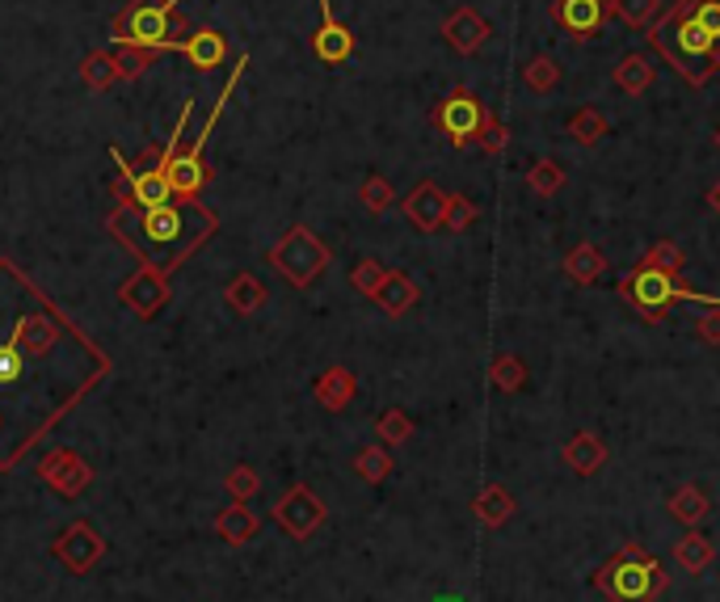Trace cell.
<instances>
[{"label": "cell", "instance_id": "obj_1", "mask_svg": "<svg viewBox=\"0 0 720 602\" xmlns=\"http://www.w3.org/2000/svg\"><path fill=\"white\" fill-rule=\"evenodd\" d=\"M131 207V202H126ZM135 216V236H123L131 249L148 254L160 270L182 261L190 249H198L211 232H216V211L198 207L194 198H186V207L178 202H164V207H131Z\"/></svg>", "mask_w": 720, "mask_h": 602}, {"label": "cell", "instance_id": "obj_2", "mask_svg": "<svg viewBox=\"0 0 720 602\" xmlns=\"http://www.w3.org/2000/svg\"><path fill=\"white\" fill-rule=\"evenodd\" d=\"M691 4H695V0H674L658 22L649 26V38H654V47L666 56V64L674 67L691 89H704L708 76L717 72V67H712L717 34L691 13Z\"/></svg>", "mask_w": 720, "mask_h": 602}, {"label": "cell", "instance_id": "obj_3", "mask_svg": "<svg viewBox=\"0 0 720 602\" xmlns=\"http://www.w3.org/2000/svg\"><path fill=\"white\" fill-rule=\"evenodd\" d=\"M590 581L607 602H658L670 590L666 565L636 539H627L615 556H607Z\"/></svg>", "mask_w": 720, "mask_h": 602}, {"label": "cell", "instance_id": "obj_4", "mask_svg": "<svg viewBox=\"0 0 720 602\" xmlns=\"http://www.w3.org/2000/svg\"><path fill=\"white\" fill-rule=\"evenodd\" d=\"M620 295L632 304L636 317H645L649 324H666L670 320V308L683 299V304H708V308H720V295H699L691 291L687 283H679L674 274H661L654 266H636L627 279H620Z\"/></svg>", "mask_w": 720, "mask_h": 602}, {"label": "cell", "instance_id": "obj_5", "mask_svg": "<svg viewBox=\"0 0 720 602\" xmlns=\"http://www.w3.org/2000/svg\"><path fill=\"white\" fill-rule=\"evenodd\" d=\"M173 34H194L178 9L164 0H135L114 17V42L119 47H152V51H178L182 38Z\"/></svg>", "mask_w": 720, "mask_h": 602}, {"label": "cell", "instance_id": "obj_6", "mask_svg": "<svg viewBox=\"0 0 720 602\" xmlns=\"http://www.w3.org/2000/svg\"><path fill=\"white\" fill-rule=\"evenodd\" d=\"M266 261L279 270L282 279L291 286H300V291H308V286L329 270V261H333V254H329V245L316 236L313 228H304V223H295V228H286L279 236V245L266 254Z\"/></svg>", "mask_w": 720, "mask_h": 602}, {"label": "cell", "instance_id": "obj_7", "mask_svg": "<svg viewBox=\"0 0 720 602\" xmlns=\"http://www.w3.org/2000/svg\"><path fill=\"white\" fill-rule=\"evenodd\" d=\"M245 67H249V51L236 60L232 76H228V85H223L220 101L211 106V119H207V123H203V131L194 135V144H190L186 152H178V157H173V164H169V182H173V194H178V198H194V194L207 186V164H203V148H207L211 131H216V123H220L223 106H228V101H232V94H236V85H241Z\"/></svg>", "mask_w": 720, "mask_h": 602}, {"label": "cell", "instance_id": "obj_8", "mask_svg": "<svg viewBox=\"0 0 720 602\" xmlns=\"http://www.w3.org/2000/svg\"><path fill=\"white\" fill-rule=\"evenodd\" d=\"M485 123H489V110H485V101L472 94L468 85H455V89L435 106V127H439V135H447L451 148H472V144H480Z\"/></svg>", "mask_w": 720, "mask_h": 602}, {"label": "cell", "instance_id": "obj_9", "mask_svg": "<svg viewBox=\"0 0 720 602\" xmlns=\"http://www.w3.org/2000/svg\"><path fill=\"white\" fill-rule=\"evenodd\" d=\"M325 518H329V509H325V502L316 497L308 484H291L279 497V506H274V523L295 543H308L325 527Z\"/></svg>", "mask_w": 720, "mask_h": 602}, {"label": "cell", "instance_id": "obj_10", "mask_svg": "<svg viewBox=\"0 0 720 602\" xmlns=\"http://www.w3.org/2000/svg\"><path fill=\"white\" fill-rule=\"evenodd\" d=\"M447 207H451V194L439 191V182H417L408 198L401 202V211H405V220L417 228V232H439L447 228Z\"/></svg>", "mask_w": 720, "mask_h": 602}, {"label": "cell", "instance_id": "obj_11", "mask_svg": "<svg viewBox=\"0 0 720 602\" xmlns=\"http://www.w3.org/2000/svg\"><path fill=\"white\" fill-rule=\"evenodd\" d=\"M442 38H447V47L451 51H460V56H476L489 38H493V26L472 9V4H460V9H451L447 13V22H442Z\"/></svg>", "mask_w": 720, "mask_h": 602}, {"label": "cell", "instance_id": "obj_12", "mask_svg": "<svg viewBox=\"0 0 720 602\" xmlns=\"http://www.w3.org/2000/svg\"><path fill=\"white\" fill-rule=\"evenodd\" d=\"M313 51L320 64H345L354 56V34L345 22H338L333 0H320V26L313 34Z\"/></svg>", "mask_w": 720, "mask_h": 602}, {"label": "cell", "instance_id": "obj_13", "mask_svg": "<svg viewBox=\"0 0 720 602\" xmlns=\"http://www.w3.org/2000/svg\"><path fill=\"white\" fill-rule=\"evenodd\" d=\"M552 17H557V26L569 30V38H595L602 26H607V17H611V4L607 0H557L552 4Z\"/></svg>", "mask_w": 720, "mask_h": 602}, {"label": "cell", "instance_id": "obj_14", "mask_svg": "<svg viewBox=\"0 0 720 602\" xmlns=\"http://www.w3.org/2000/svg\"><path fill=\"white\" fill-rule=\"evenodd\" d=\"M123 304H131L139 317H157L160 308L169 304V286H164V270H139L131 283H123Z\"/></svg>", "mask_w": 720, "mask_h": 602}, {"label": "cell", "instance_id": "obj_15", "mask_svg": "<svg viewBox=\"0 0 720 602\" xmlns=\"http://www.w3.org/2000/svg\"><path fill=\"white\" fill-rule=\"evenodd\" d=\"M313 396H316V405H320V409L342 413L345 405L358 396V376H354L350 367H342V363H333V367H325V371L316 376Z\"/></svg>", "mask_w": 720, "mask_h": 602}, {"label": "cell", "instance_id": "obj_16", "mask_svg": "<svg viewBox=\"0 0 720 602\" xmlns=\"http://www.w3.org/2000/svg\"><path fill=\"white\" fill-rule=\"evenodd\" d=\"M376 304L388 320H401V317H408L417 304H422V286L413 283L408 274H401V270H392V274L383 279V286H379Z\"/></svg>", "mask_w": 720, "mask_h": 602}, {"label": "cell", "instance_id": "obj_17", "mask_svg": "<svg viewBox=\"0 0 720 602\" xmlns=\"http://www.w3.org/2000/svg\"><path fill=\"white\" fill-rule=\"evenodd\" d=\"M178 51H182L198 72H211V67H220L223 60H228V38H223L220 30H211V26H203V30H194L190 38H182Z\"/></svg>", "mask_w": 720, "mask_h": 602}, {"label": "cell", "instance_id": "obj_18", "mask_svg": "<svg viewBox=\"0 0 720 602\" xmlns=\"http://www.w3.org/2000/svg\"><path fill=\"white\" fill-rule=\"evenodd\" d=\"M514 509H518V502H514V493H510L505 484H485V489L472 497V514H476V523H480V527H489V531L505 527V523L514 518Z\"/></svg>", "mask_w": 720, "mask_h": 602}, {"label": "cell", "instance_id": "obj_19", "mask_svg": "<svg viewBox=\"0 0 720 602\" xmlns=\"http://www.w3.org/2000/svg\"><path fill=\"white\" fill-rule=\"evenodd\" d=\"M564 464H569V472L577 476H595L602 472V464H607V446L598 439L595 430H577L569 443H564Z\"/></svg>", "mask_w": 720, "mask_h": 602}, {"label": "cell", "instance_id": "obj_20", "mask_svg": "<svg viewBox=\"0 0 720 602\" xmlns=\"http://www.w3.org/2000/svg\"><path fill=\"white\" fill-rule=\"evenodd\" d=\"M561 270L573 279V283L595 286V283H602V274H607L611 266H607V257H602V249H598L595 241H582V245H573V249L564 254Z\"/></svg>", "mask_w": 720, "mask_h": 602}, {"label": "cell", "instance_id": "obj_21", "mask_svg": "<svg viewBox=\"0 0 720 602\" xmlns=\"http://www.w3.org/2000/svg\"><path fill=\"white\" fill-rule=\"evenodd\" d=\"M611 81H615V89H624L627 97H640V94H649V89H654V81H658V67H654V60H649V56L632 51V56H624V60L615 64Z\"/></svg>", "mask_w": 720, "mask_h": 602}, {"label": "cell", "instance_id": "obj_22", "mask_svg": "<svg viewBox=\"0 0 720 602\" xmlns=\"http://www.w3.org/2000/svg\"><path fill=\"white\" fill-rule=\"evenodd\" d=\"M666 509H670V518H674V523H683V527H699V523L712 514V502H708V493H704L699 484H683V489H674V493L666 497Z\"/></svg>", "mask_w": 720, "mask_h": 602}, {"label": "cell", "instance_id": "obj_23", "mask_svg": "<svg viewBox=\"0 0 720 602\" xmlns=\"http://www.w3.org/2000/svg\"><path fill=\"white\" fill-rule=\"evenodd\" d=\"M712 561H717V543L704 536V531H687V536L674 543V565L683 573H691V577H699Z\"/></svg>", "mask_w": 720, "mask_h": 602}, {"label": "cell", "instance_id": "obj_24", "mask_svg": "<svg viewBox=\"0 0 720 602\" xmlns=\"http://www.w3.org/2000/svg\"><path fill=\"white\" fill-rule=\"evenodd\" d=\"M216 531H220V539H228V543H249V539H257L261 523H257V514L249 509V502H232V506L216 518Z\"/></svg>", "mask_w": 720, "mask_h": 602}, {"label": "cell", "instance_id": "obj_25", "mask_svg": "<svg viewBox=\"0 0 720 602\" xmlns=\"http://www.w3.org/2000/svg\"><path fill=\"white\" fill-rule=\"evenodd\" d=\"M223 299H228L232 312L249 317V312H257L266 304V286H261V279H253V274H236L232 283L223 286Z\"/></svg>", "mask_w": 720, "mask_h": 602}, {"label": "cell", "instance_id": "obj_26", "mask_svg": "<svg viewBox=\"0 0 720 602\" xmlns=\"http://www.w3.org/2000/svg\"><path fill=\"white\" fill-rule=\"evenodd\" d=\"M354 472H358V480H367V484H383L388 476L396 472V464H392V451H388L383 443L363 446V451L354 455Z\"/></svg>", "mask_w": 720, "mask_h": 602}, {"label": "cell", "instance_id": "obj_27", "mask_svg": "<svg viewBox=\"0 0 720 602\" xmlns=\"http://www.w3.org/2000/svg\"><path fill=\"white\" fill-rule=\"evenodd\" d=\"M489 380H493V388L498 392H523L527 388V363L518 358V354H498L493 363H489Z\"/></svg>", "mask_w": 720, "mask_h": 602}, {"label": "cell", "instance_id": "obj_28", "mask_svg": "<svg viewBox=\"0 0 720 602\" xmlns=\"http://www.w3.org/2000/svg\"><path fill=\"white\" fill-rule=\"evenodd\" d=\"M569 139L573 144H582V148H595L598 139L607 135V114L602 110H595V106H582L573 119H569Z\"/></svg>", "mask_w": 720, "mask_h": 602}, {"label": "cell", "instance_id": "obj_29", "mask_svg": "<svg viewBox=\"0 0 720 602\" xmlns=\"http://www.w3.org/2000/svg\"><path fill=\"white\" fill-rule=\"evenodd\" d=\"M376 439L383 446H401V443H408L413 439V417H408L405 409H383L376 417Z\"/></svg>", "mask_w": 720, "mask_h": 602}, {"label": "cell", "instance_id": "obj_30", "mask_svg": "<svg viewBox=\"0 0 720 602\" xmlns=\"http://www.w3.org/2000/svg\"><path fill=\"white\" fill-rule=\"evenodd\" d=\"M611 13H615L624 26H632V30H649L661 17V0H615Z\"/></svg>", "mask_w": 720, "mask_h": 602}, {"label": "cell", "instance_id": "obj_31", "mask_svg": "<svg viewBox=\"0 0 720 602\" xmlns=\"http://www.w3.org/2000/svg\"><path fill=\"white\" fill-rule=\"evenodd\" d=\"M392 270L388 266H379L376 257H358L354 261V270H350V286L358 291V295H367V299H376L379 286H383V279H388Z\"/></svg>", "mask_w": 720, "mask_h": 602}, {"label": "cell", "instance_id": "obj_32", "mask_svg": "<svg viewBox=\"0 0 720 602\" xmlns=\"http://www.w3.org/2000/svg\"><path fill=\"white\" fill-rule=\"evenodd\" d=\"M523 81H527L532 94H552L561 85V64L552 56H535L532 64L523 67Z\"/></svg>", "mask_w": 720, "mask_h": 602}, {"label": "cell", "instance_id": "obj_33", "mask_svg": "<svg viewBox=\"0 0 720 602\" xmlns=\"http://www.w3.org/2000/svg\"><path fill=\"white\" fill-rule=\"evenodd\" d=\"M358 198H363V207H367L371 216H383V211L396 202V191H392V182H388L383 173H367V182H363Z\"/></svg>", "mask_w": 720, "mask_h": 602}, {"label": "cell", "instance_id": "obj_34", "mask_svg": "<svg viewBox=\"0 0 720 602\" xmlns=\"http://www.w3.org/2000/svg\"><path fill=\"white\" fill-rule=\"evenodd\" d=\"M640 261H645V266H654V270H661V274H674V279L687 270V257H683V249H679L674 241H658V245L640 257Z\"/></svg>", "mask_w": 720, "mask_h": 602}, {"label": "cell", "instance_id": "obj_35", "mask_svg": "<svg viewBox=\"0 0 720 602\" xmlns=\"http://www.w3.org/2000/svg\"><path fill=\"white\" fill-rule=\"evenodd\" d=\"M527 182H532V191L539 194V198H552V194H561V186H564V169L557 160H535Z\"/></svg>", "mask_w": 720, "mask_h": 602}, {"label": "cell", "instance_id": "obj_36", "mask_svg": "<svg viewBox=\"0 0 720 602\" xmlns=\"http://www.w3.org/2000/svg\"><path fill=\"white\" fill-rule=\"evenodd\" d=\"M81 76H85L89 89H106V85L119 81L123 72H119V60H110V56H89L85 67H81Z\"/></svg>", "mask_w": 720, "mask_h": 602}, {"label": "cell", "instance_id": "obj_37", "mask_svg": "<svg viewBox=\"0 0 720 602\" xmlns=\"http://www.w3.org/2000/svg\"><path fill=\"white\" fill-rule=\"evenodd\" d=\"M476 220H480V207L472 202L468 194H451V207H447V232H468Z\"/></svg>", "mask_w": 720, "mask_h": 602}, {"label": "cell", "instance_id": "obj_38", "mask_svg": "<svg viewBox=\"0 0 720 602\" xmlns=\"http://www.w3.org/2000/svg\"><path fill=\"white\" fill-rule=\"evenodd\" d=\"M257 489H261V476H257V468H249V464H241V468L228 472V493H232L236 502H249Z\"/></svg>", "mask_w": 720, "mask_h": 602}, {"label": "cell", "instance_id": "obj_39", "mask_svg": "<svg viewBox=\"0 0 720 602\" xmlns=\"http://www.w3.org/2000/svg\"><path fill=\"white\" fill-rule=\"evenodd\" d=\"M26 376V358L17 346H0V388H13V383Z\"/></svg>", "mask_w": 720, "mask_h": 602}, {"label": "cell", "instance_id": "obj_40", "mask_svg": "<svg viewBox=\"0 0 720 602\" xmlns=\"http://www.w3.org/2000/svg\"><path fill=\"white\" fill-rule=\"evenodd\" d=\"M505 144H510V131H505V123H501V119H493V114H489V123H485V131H480V152L498 157V152H505Z\"/></svg>", "mask_w": 720, "mask_h": 602}, {"label": "cell", "instance_id": "obj_41", "mask_svg": "<svg viewBox=\"0 0 720 602\" xmlns=\"http://www.w3.org/2000/svg\"><path fill=\"white\" fill-rule=\"evenodd\" d=\"M152 56H157L152 47H126L123 56H119V72H123L126 81H131V76H139V72L148 67V60H152Z\"/></svg>", "mask_w": 720, "mask_h": 602}, {"label": "cell", "instance_id": "obj_42", "mask_svg": "<svg viewBox=\"0 0 720 602\" xmlns=\"http://www.w3.org/2000/svg\"><path fill=\"white\" fill-rule=\"evenodd\" d=\"M695 333L704 346H720V308H708L704 317L695 320Z\"/></svg>", "mask_w": 720, "mask_h": 602}, {"label": "cell", "instance_id": "obj_43", "mask_svg": "<svg viewBox=\"0 0 720 602\" xmlns=\"http://www.w3.org/2000/svg\"><path fill=\"white\" fill-rule=\"evenodd\" d=\"M708 202H712V207H717V211H720V182H717V186H712V194H708Z\"/></svg>", "mask_w": 720, "mask_h": 602}, {"label": "cell", "instance_id": "obj_44", "mask_svg": "<svg viewBox=\"0 0 720 602\" xmlns=\"http://www.w3.org/2000/svg\"><path fill=\"white\" fill-rule=\"evenodd\" d=\"M435 602H464V599H460V594H439Z\"/></svg>", "mask_w": 720, "mask_h": 602}, {"label": "cell", "instance_id": "obj_45", "mask_svg": "<svg viewBox=\"0 0 720 602\" xmlns=\"http://www.w3.org/2000/svg\"><path fill=\"white\" fill-rule=\"evenodd\" d=\"M717 148H720V131H717Z\"/></svg>", "mask_w": 720, "mask_h": 602}]
</instances>
